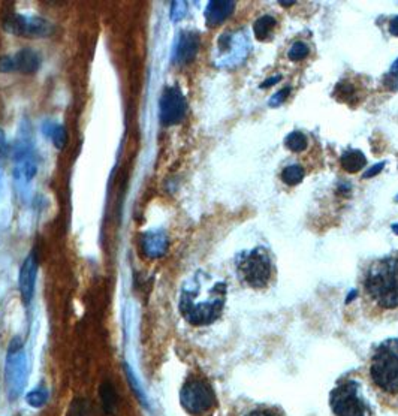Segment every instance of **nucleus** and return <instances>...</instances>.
I'll return each mask as SVG.
<instances>
[{
    "label": "nucleus",
    "instance_id": "1",
    "mask_svg": "<svg viewBox=\"0 0 398 416\" xmlns=\"http://www.w3.org/2000/svg\"><path fill=\"white\" fill-rule=\"evenodd\" d=\"M364 289L376 307L398 309V259L376 261L365 274Z\"/></svg>",
    "mask_w": 398,
    "mask_h": 416
},
{
    "label": "nucleus",
    "instance_id": "2",
    "mask_svg": "<svg viewBox=\"0 0 398 416\" xmlns=\"http://www.w3.org/2000/svg\"><path fill=\"white\" fill-rule=\"evenodd\" d=\"M370 376L379 390L388 394H398V340H386L376 348Z\"/></svg>",
    "mask_w": 398,
    "mask_h": 416
},
{
    "label": "nucleus",
    "instance_id": "3",
    "mask_svg": "<svg viewBox=\"0 0 398 416\" xmlns=\"http://www.w3.org/2000/svg\"><path fill=\"white\" fill-rule=\"evenodd\" d=\"M224 295H227V286L223 283H219L213 295L204 301L193 300L186 292H183L180 298V311L183 318L192 325H210L220 318L224 306Z\"/></svg>",
    "mask_w": 398,
    "mask_h": 416
},
{
    "label": "nucleus",
    "instance_id": "4",
    "mask_svg": "<svg viewBox=\"0 0 398 416\" xmlns=\"http://www.w3.org/2000/svg\"><path fill=\"white\" fill-rule=\"evenodd\" d=\"M330 404L335 416H372L370 406L362 397L360 383L355 380L340 383L331 392Z\"/></svg>",
    "mask_w": 398,
    "mask_h": 416
},
{
    "label": "nucleus",
    "instance_id": "5",
    "mask_svg": "<svg viewBox=\"0 0 398 416\" xmlns=\"http://www.w3.org/2000/svg\"><path fill=\"white\" fill-rule=\"evenodd\" d=\"M237 267L243 282L257 289L267 286L273 276V262L268 252L262 247L244 253L241 261L237 262Z\"/></svg>",
    "mask_w": 398,
    "mask_h": 416
},
{
    "label": "nucleus",
    "instance_id": "6",
    "mask_svg": "<svg viewBox=\"0 0 398 416\" xmlns=\"http://www.w3.org/2000/svg\"><path fill=\"white\" fill-rule=\"evenodd\" d=\"M5 380L8 388V397L17 400L24 391L27 380V358L23 348V341L18 337L9 343L6 365H5Z\"/></svg>",
    "mask_w": 398,
    "mask_h": 416
},
{
    "label": "nucleus",
    "instance_id": "7",
    "mask_svg": "<svg viewBox=\"0 0 398 416\" xmlns=\"http://www.w3.org/2000/svg\"><path fill=\"white\" fill-rule=\"evenodd\" d=\"M3 30L18 38L40 39L54 33V24L39 15L9 14L3 20Z\"/></svg>",
    "mask_w": 398,
    "mask_h": 416
},
{
    "label": "nucleus",
    "instance_id": "8",
    "mask_svg": "<svg viewBox=\"0 0 398 416\" xmlns=\"http://www.w3.org/2000/svg\"><path fill=\"white\" fill-rule=\"evenodd\" d=\"M180 403L189 415L201 416L208 413L216 404V395L207 382L199 379L187 380L180 391Z\"/></svg>",
    "mask_w": 398,
    "mask_h": 416
},
{
    "label": "nucleus",
    "instance_id": "9",
    "mask_svg": "<svg viewBox=\"0 0 398 416\" xmlns=\"http://www.w3.org/2000/svg\"><path fill=\"white\" fill-rule=\"evenodd\" d=\"M187 102L185 95L177 86H171L163 90L159 100V118L162 126H174L185 118Z\"/></svg>",
    "mask_w": 398,
    "mask_h": 416
},
{
    "label": "nucleus",
    "instance_id": "10",
    "mask_svg": "<svg viewBox=\"0 0 398 416\" xmlns=\"http://www.w3.org/2000/svg\"><path fill=\"white\" fill-rule=\"evenodd\" d=\"M36 274H38V261L36 253L32 252L26 259L23 261L22 267H20L18 274V289L22 301L26 306H29L35 295V286H36Z\"/></svg>",
    "mask_w": 398,
    "mask_h": 416
},
{
    "label": "nucleus",
    "instance_id": "11",
    "mask_svg": "<svg viewBox=\"0 0 398 416\" xmlns=\"http://www.w3.org/2000/svg\"><path fill=\"white\" fill-rule=\"evenodd\" d=\"M199 45L201 39L197 32H181L174 47V54H172L174 63L180 66L192 63L199 52Z\"/></svg>",
    "mask_w": 398,
    "mask_h": 416
},
{
    "label": "nucleus",
    "instance_id": "12",
    "mask_svg": "<svg viewBox=\"0 0 398 416\" xmlns=\"http://www.w3.org/2000/svg\"><path fill=\"white\" fill-rule=\"evenodd\" d=\"M141 250L150 259H159L168 250V236L162 229H151L141 236Z\"/></svg>",
    "mask_w": 398,
    "mask_h": 416
},
{
    "label": "nucleus",
    "instance_id": "13",
    "mask_svg": "<svg viewBox=\"0 0 398 416\" xmlns=\"http://www.w3.org/2000/svg\"><path fill=\"white\" fill-rule=\"evenodd\" d=\"M236 3L227 0H213L206 8V22L210 27H216L231 17Z\"/></svg>",
    "mask_w": 398,
    "mask_h": 416
},
{
    "label": "nucleus",
    "instance_id": "14",
    "mask_svg": "<svg viewBox=\"0 0 398 416\" xmlns=\"http://www.w3.org/2000/svg\"><path fill=\"white\" fill-rule=\"evenodd\" d=\"M14 62H15V70L22 72L24 75H33L36 74L40 63H43V59H40V54L32 48H23L14 56Z\"/></svg>",
    "mask_w": 398,
    "mask_h": 416
},
{
    "label": "nucleus",
    "instance_id": "15",
    "mask_svg": "<svg viewBox=\"0 0 398 416\" xmlns=\"http://www.w3.org/2000/svg\"><path fill=\"white\" fill-rule=\"evenodd\" d=\"M15 159V167H14V178L17 181L29 183L32 181L38 172V164L35 160L33 153L32 155H26V156H20L14 157Z\"/></svg>",
    "mask_w": 398,
    "mask_h": 416
},
{
    "label": "nucleus",
    "instance_id": "16",
    "mask_svg": "<svg viewBox=\"0 0 398 416\" xmlns=\"http://www.w3.org/2000/svg\"><path fill=\"white\" fill-rule=\"evenodd\" d=\"M44 135L51 139L57 150H63L68 144V132L63 125L57 123L54 120H47L43 125Z\"/></svg>",
    "mask_w": 398,
    "mask_h": 416
},
{
    "label": "nucleus",
    "instance_id": "17",
    "mask_svg": "<svg viewBox=\"0 0 398 416\" xmlns=\"http://www.w3.org/2000/svg\"><path fill=\"white\" fill-rule=\"evenodd\" d=\"M340 164L346 172H349V174H355V172H360L365 167L367 159L362 155V151L349 150L342 156Z\"/></svg>",
    "mask_w": 398,
    "mask_h": 416
},
{
    "label": "nucleus",
    "instance_id": "18",
    "mask_svg": "<svg viewBox=\"0 0 398 416\" xmlns=\"http://www.w3.org/2000/svg\"><path fill=\"white\" fill-rule=\"evenodd\" d=\"M99 395H100L102 408H104L105 413L114 412L117 406V394L114 387H112L109 382H104L99 388Z\"/></svg>",
    "mask_w": 398,
    "mask_h": 416
},
{
    "label": "nucleus",
    "instance_id": "19",
    "mask_svg": "<svg viewBox=\"0 0 398 416\" xmlns=\"http://www.w3.org/2000/svg\"><path fill=\"white\" fill-rule=\"evenodd\" d=\"M275 24H277V22H275V18L271 15H263V17L258 18L253 24L254 36H257V39H259V40H265L271 35Z\"/></svg>",
    "mask_w": 398,
    "mask_h": 416
},
{
    "label": "nucleus",
    "instance_id": "20",
    "mask_svg": "<svg viewBox=\"0 0 398 416\" xmlns=\"http://www.w3.org/2000/svg\"><path fill=\"white\" fill-rule=\"evenodd\" d=\"M358 91H356L355 86L349 81H342V83L335 87V96L342 102H348V104H355L358 100Z\"/></svg>",
    "mask_w": 398,
    "mask_h": 416
},
{
    "label": "nucleus",
    "instance_id": "21",
    "mask_svg": "<svg viewBox=\"0 0 398 416\" xmlns=\"http://www.w3.org/2000/svg\"><path fill=\"white\" fill-rule=\"evenodd\" d=\"M280 177L288 186H297L304 178V169L300 165H291L282 171Z\"/></svg>",
    "mask_w": 398,
    "mask_h": 416
},
{
    "label": "nucleus",
    "instance_id": "22",
    "mask_svg": "<svg viewBox=\"0 0 398 416\" xmlns=\"http://www.w3.org/2000/svg\"><path fill=\"white\" fill-rule=\"evenodd\" d=\"M26 401L29 406H32L35 409L43 408V406L48 401V390L45 387H38L32 390L26 395Z\"/></svg>",
    "mask_w": 398,
    "mask_h": 416
},
{
    "label": "nucleus",
    "instance_id": "23",
    "mask_svg": "<svg viewBox=\"0 0 398 416\" xmlns=\"http://www.w3.org/2000/svg\"><path fill=\"white\" fill-rule=\"evenodd\" d=\"M284 146H286L288 150L298 153V151H303V150H305V147H307V138H305V135L303 134V132L295 130L286 137Z\"/></svg>",
    "mask_w": 398,
    "mask_h": 416
},
{
    "label": "nucleus",
    "instance_id": "24",
    "mask_svg": "<svg viewBox=\"0 0 398 416\" xmlns=\"http://www.w3.org/2000/svg\"><path fill=\"white\" fill-rule=\"evenodd\" d=\"M125 371H126V376H128V380H129V385L130 388L134 390L135 395L139 399L141 403H144V406H147V397H146V392L144 390H142V387L139 385V380L137 379L134 370H132V367L129 364H125Z\"/></svg>",
    "mask_w": 398,
    "mask_h": 416
},
{
    "label": "nucleus",
    "instance_id": "25",
    "mask_svg": "<svg viewBox=\"0 0 398 416\" xmlns=\"http://www.w3.org/2000/svg\"><path fill=\"white\" fill-rule=\"evenodd\" d=\"M310 54V48L305 43H295L291 49H289V59L293 60V62H298V60H303Z\"/></svg>",
    "mask_w": 398,
    "mask_h": 416
},
{
    "label": "nucleus",
    "instance_id": "26",
    "mask_svg": "<svg viewBox=\"0 0 398 416\" xmlns=\"http://www.w3.org/2000/svg\"><path fill=\"white\" fill-rule=\"evenodd\" d=\"M187 13L186 2H172L171 3V20L172 22H180V20Z\"/></svg>",
    "mask_w": 398,
    "mask_h": 416
},
{
    "label": "nucleus",
    "instance_id": "27",
    "mask_svg": "<svg viewBox=\"0 0 398 416\" xmlns=\"http://www.w3.org/2000/svg\"><path fill=\"white\" fill-rule=\"evenodd\" d=\"M8 153V143L3 130L0 129V190H2V177H3V162Z\"/></svg>",
    "mask_w": 398,
    "mask_h": 416
},
{
    "label": "nucleus",
    "instance_id": "28",
    "mask_svg": "<svg viewBox=\"0 0 398 416\" xmlns=\"http://www.w3.org/2000/svg\"><path fill=\"white\" fill-rule=\"evenodd\" d=\"M0 72H3V74L15 72L14 56H2V57H0Z\"/></svg>",
    "mask_w": 398,
    "mask_h": 416
},
{
    "label": "nucleus",
    "instance_id": "29",
    "mask_svg": "<svg viewBox=\"0 0 398 416\" xmlns=\"http://www.w3.org/2000/svg\"><path fill=\"white\" fill-rule=\"evenodd\" d=\"M289 91H291L289 87H284L283 90H280L277 95H274V96L271 98L270 105H271V107H277V105L283 104V102H284V99H286V98L289 96Z\"/></svg>",
    "mask_w": 398,
    "mask_h": 416
},
{
    "label": "nucleus",
    "instance_id": "30",
    "mask_svg": "<svg viewBox=\"0 0 398 416\" xmlns=\"http://www.w3.org/2000/svg\"><path fill=\"white\" fill-rule=\"evenodd\" d=\"M383 84L392 90V91H397L398 90V75H394V74H388L383 79Z\"/></svg>",
    "mask_w": 398,
    "mask_h": 416
},
{
    "label": "nucleus",
    "instance_id": "31",
    "mask_svg": "<svg viewBox=\"0 0 398 416\" xmlns=\"http://www.w3.org/2000/svg\"><path fill=\"white\" fill-rule=\"evenodd\" d=\"M383 167H385L383 162H381V164H377V165L372 167L369 171H365V172H364V178H372V177H376V176L379 174V172L383 169Z\"/></svg>",
    "mask_w": 398,
    "mask_h": 416
},
{
    "label": "nucleus",
    "instance_id": "32",
    "mask_svg": "<svg viewBox=\"0 0 398 416\" xmlns=\"http://www.w3.org/2000/svg\"><path fill=\"white\" fill-rule=\"evenodd\" d=\"M246 416H277V415L273 413V412H270V410H263V409H261V410H253V412H250V413L246 415Z\"/></svg>",
    "mask_w": 398,
    "mask_h": 416
},
{
    "label": "nucleus",
    "instance_id": "33",
    "mask_svg": "<svg viewBox=\"0 0 398 416\" xmlns=\"http://www.w3.org/2000/svg\"><path fill=\"white\" fill-rule=\"evenodd\" d=\"M280 78H282L280 75H277V77H273V78H268L267 81H265V83H262V84H261V88H268V87L274 86L275 83H277V81H279Z\"/></svg>",
    "mask_w": 398,
    "mask_h": 416
},
{
    "label": "nucleus",
    "instance_id": "34",
    "mask_svg": "<svg viewBox=\"0 0 398 416\" xmlns=\"http://www.w3.org/2000/svg\"><path fill=\"white\" fill-rule=\"evenodd\" d=\"M390 32L394 35V36H398V17L392 18L391 23H390Z\"/></svg>",
    "mask_w": 398,
    "mask_h": 416
},
{
    "label": "nucleus",
    "instance_id": "35",
    "mask_svg": "<svg viewBox=\"0 0 398 416\" xmlns=\"http://www.w3.org/2000/svg\"><path fill=\"white\" fill-rule=\"evenodd\" d=\"M391 74L394 75H398V59L394 62V65L391 66Z\"/></svg>",
    "mask_w": 398,
    "mask_h": 416
},
{
    "label": "nucleus",
    "instance_id": "36",
    "mask_svg": "<svg viewBox=\"0 0 398 416\" xmlns=\"http://www.w3.org/2000/svg\"><path fill=\"white\" fill-rule=\"evenodd\" d=\"M295 2H280L282 6H292Z\"/></svg>",
    "mask_w": 398,
    "mask_h": 416
},
{
    "label": "nucleus",
    "instance_id": "37",
    "mask_svg": "<svg viewBox=\"0 0 398 416\" xmlns=\"http://www.w3.org/2000/svg\"><path fill=\"white\" fill-rule=\"evenodd\" d=\"M392 231L395 232V234H398V225H392Z\"/></svg>",
    "mask_w": 398,
    "mask_h": 416
}]
</instances>
